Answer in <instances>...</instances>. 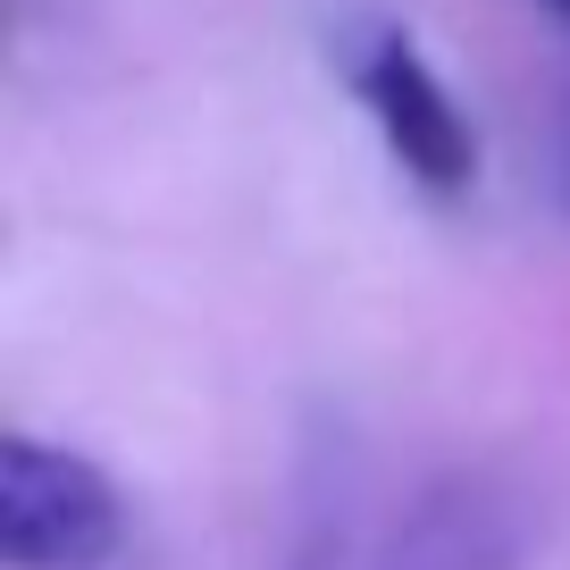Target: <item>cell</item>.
<instances>
[{
    "label": "cell",
    "instance_id": "cell-1",
    "mask_svg": "<svg viewBox=\"0 0 570 570\" xmlns=\"http://www.w3.org/2000/svg\"><path fill=\"white\" fill-rule=\"evenodd\" d=\"M336 76L361 101L370 135L386 142V160L420 185L428 202H462L479 185V126H470L462 92L436 76V59L411 42V26H344L336 35Z\"/></svg>",
    "mask_w": 570,
    "mask_h": 570
},
{
    "label": "cell",
    "instance_id": "cell-2",
    "mask_svg": "<svg viewBox=\"0 0 570 570\" xmlns=\"http://www.w3.org/2000/svg\"><path fill=\"white\" fill-rule=\"evenodd\" d=\"M126 546V503L109 470L76 445L0 436V562L9 570H101Z\"/></svg>",
    "mask_w": 570,
    "mask_h": 570
},
{
    "label": "cell",
    "instance_id": "cell-3",
    "mask_svg": "<svg viewBox=\"0 0 570 570\" xmlns=\"http://www.w3.org/2000/svg\"><path fill=\"white\" fill-rule=\"evenodd\" d=\"M537 512L495 470H445L428 479L386 537L370 546V570H529Z\"/></svg>",
    "mask_w": 570,
    "mask_h": 570
},
{
    "label": "cell",
    "instance_id": "cell-4",
    "mask_svg": "<svg viewBox=\"0 0 570 570\" xmlns=\"http://www.w3.org/2000/svg\"><path fill=\"white\" fill-rule=\"evenodd\" d=\"M553 202L570 210V85H562V109H553Z\"/></svg>",
    "mask_w": 570,
    "mask_h": 570
},
{
    "label": "cell",
    "instance_id": "cell-5",
    "mask_svg": "<svg viewBox=\"0 0 570 570\" xmlns=\"http://www.w3.org/2000/svg\"><path fill=\"white\" fill-rule=\"evenodd\" d=\"M546 9H553V18H562V26H570V0H546Z\"/></svg>",
    "mask_w": 570,
    "mask_h": 570
}]
</instances>
